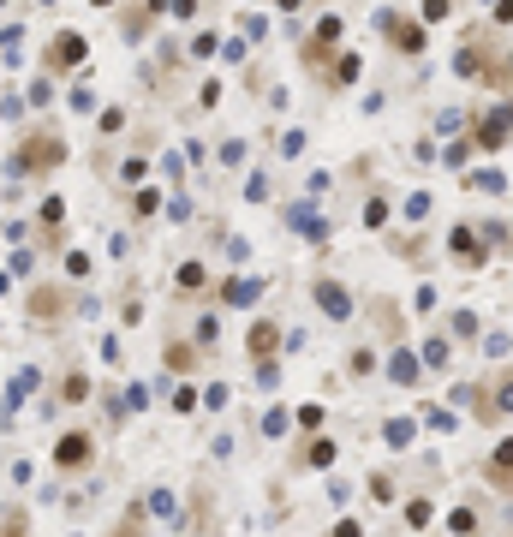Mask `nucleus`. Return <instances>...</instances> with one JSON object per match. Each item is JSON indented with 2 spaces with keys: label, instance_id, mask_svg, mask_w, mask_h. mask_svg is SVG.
Segmentation results:
<instances>
[{
  "label": "nucleus",
  "instance_id": "1",
  "mask_svg": "<svg viewBox=\"0 0 513 537\" xmlns=\"http://www.w3.org/2000/svg\"><path fill=\"white\" fill-rule=\"evenodd\" d=\"M60 161H66V143L42 132V138H24V150H12V174H48Z\"/></svg>",
  "mask_w": 513,
  "mask_h": 537
},
{
  "label": "nucleus",
  "instance_id": "2",
  "mask_svg": "<svg viewBox=\"0 0 513 537\" xmlns=\"http://www.w3.org/2000/svg\"><path fill=\"white\" fill-rule=\"evenodd\" d=\"M42 60H48V72H72V66H84V37L78 30H60Z\"/></svg>",
  "mask_w": 513,
  "mask_h": 537
},
{
  "label": "nucleus",
  "instance_id": "3",
  "mask_svg": "<svg viewBox=\"0 0 513 537\" xmlns=\"http://www.w3.org/2000/svg\"><path fill=\"white\" fill-rule=\"evenodd\" d=\"M90 454H96V442L84 436V430H66V436H60V448H54V460H60V466H84Z\"/></svg>",
  "mask_w": 513,
  "mask_h": 537
},
{
  "label": "nucleus",
  "instance_id": "4",
  "mask_svg": "<svg viewBox=\"0 0 513 537\" xmlns=\"http://www.w3.org/2000/svg\"><path fill=\"white\" fill-rule=\"evenodd\" d=\"M316 305H322L329 317H353V293H346L340 281H316Z\"/></svg>",
  "mask_w": 513,
  "mask_h": 537
},
{
  "label": "nucleus",
  "instance_id": "5",
  "mask_svg": "<svg viewBox=\"0 0 513 537\" xmlns=\"http://www.w3.org/2000/svg\"><path fill=\"white\" fill-rule=\"evenodd\" d=\"M382 30H388L406 54H424V30H418V24H406V19H395V12H388V19H382Z\"/></svg>",
  "mask_w": 513,
  "mask_h": 537
},
{
  "label": "nucleus",
  "instance_id": "6",
  "mask_svg": "<svg viewBox=\"0 0 513 537\" xmlns=\"http://www.w3.org/2000/svg\"><path fill=\"white\" fill-rule=\"evenodd\" d=\"M501 138H508V114L495 108V114L484 119V126H477V143H484V150H501Z\"/></svg>",
  "mask_w": 513,
  "mask_h": 537
},
{
  "label": "nucleus",
  "instance_id": "7",
  "mask_svg": "<svg viewBox=\"0 0 513 537\" xmlns=\"http://www.w3.org/2000/svg\"><path fill=\"white\" fill-rule=\"evenodd\" d=\"M245 340H251V353H256V358H269V353H275V340H281V329H275V322H256Z\"/></svg>",
  "mask_w": 513,
  "mask_h": 537
},
{
  "label": "nucleus",
  "instance_id": "8",
  "mask_svg": "<svg viewBox=\"0 0 513 537\" xmlns=\"http://www.w3.org/2000/svg\"><path fill=\"white\" fill-rule=\"evenodd\" d=\"M256 293H263V287H256V281H245V275H233L227 287H221V298H227V305H251Z\"/></svg>",
  "mask_w": 513,
  "mask_h": 537
},
{
  "label": "nucleus",
  "instance_id": "9",
  "mask_svg": "<svg viewBox=\"0 0 513 537\" xmlns=\"http://www.w3.org/2000/svg\"><path fill=\"white\" fill-rule=\"evenodd\" d=\"M454 257L460 263H484V251L472 245V227H454Z\"/></svg>",
  "mask_w": 513,
  "mask_h": 537
},
{
  "label": "nucleus",
  "instance_id": "10",
  "mask_svg": "<svg viewBox=\"0 0 513 537\" xmlns=\"http://www.w3.org/2000/svg\"><path fill=\"white\" fill-rule=\"evenodd\" d=\"M412 436H418V424H412V418H400V424H388V442H395V448H406Z\"/></svg>",
  "mask_w": 513,
  "mask_h": 537
},
{
  "label": "nucleus",
  "instance_id": "11",
  "mask_svg": "<svg viewBox=\"0 0 513 537\" xmlns=\"http://www.w3.org/2000/svg\"><path fill=\"white\" fill-rule=\"evenodd\" d=\"M60 395H66V400H90V377H78V370H72V377H66V388H60Z\"/></svg>",
  "mask_w": 513,
  "mask_h": 537
},
{
  "label": "nucleus",
  "instance_id": "12",
  "mask_svg": "<svg viewBox=\"0 0 513 537\" xmlns=\"http://www.w3.org/2000/svg\"><path fill=\"white\" fill-rule=\"evenodd\" d=\"M54 305H60V298H54V287H42V293L30 298V311H37V317H54Z\"/></svg>",
  "mask_w": 513,
  "mask_h": 537
},
{
  "label": "nucleus",
  "instance_id": "13",
  "mask_svg": "<svg viewBox=\"0 0 513 537\" xmlns=\"http://www.w3.org/2000/svg\"><path fill=\"white\" fill-rule=\"evenodd\" d=\"M340 30H346V24H340V19H335V12H329V19L316 24V42H322V48H329V42H335V37H340Z\"/></svg>",
  "mask_w": 513,
  "mask_h": 537
},
{
  "label": "nucleus",
  "instance_id": "14",
  "mask_svg": "<svg viewBox=\"0 0 513 537\" xmlns=\"http://www.w3.org/2000/svg\"><path fill=\"white\" fill-rule=\"evenodd\" d=\"M305 460H311V466H329V460H335V442H311Z\"/></svg>",
  "mask_w": 513,
  "mask_h": 537
},
{
  "label": "nucleus",
  "instance_id": "15",
  "mask_svg": "<svg viewBox=\"0 0 513 537\" xmlns=\"http://www.w3.org/2000/svg\"><path fill=\"white\" fill-rule=\"evenodd\" d=\"M203 281H209L203 275V263H185V269H179V287H203Z\"/></svg>",
  "mask_w": 513,
  "mask_h": 537
},
{
  "label": "nucleus",
  "instance_id": "16",
  "mask_svg": "<svg viewBox=\"0 0 513 537\" xmlns=\"http://www.w3.org/2000/svg\"><path fill=\"white\" fill-rule=\"evenodd\" d=\"M424 19H430V24H436V19H448V0H424Z\"/></svg>",
  "mask_w": 513,
  "mask_h": 537
},
{
  "label": "nucleus",
  "instance_id": "17",
  "mask_svg": "<svg viewBox=\"0 0 513 537\" xmlns=\"http://www.w3.org/2000/svg\"><path fill=\"white\" fill-rule=\"evenodd\" d=\"M0 6H12V0H0Z\"/></svg>",
  "mask_w": 513,
  "mask_h": 537
}]
</instances>
